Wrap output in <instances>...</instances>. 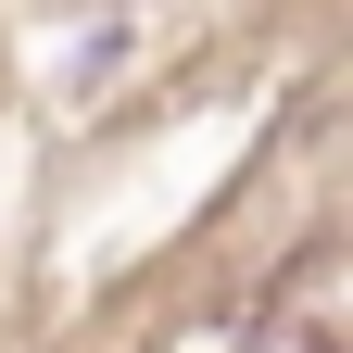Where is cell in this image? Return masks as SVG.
I'll list each match as a JSON object with an SVG mask.
<instances>
[{
  "instance_id": "6da1fadb",
  "label": "cell",
  "mask_w": 353,
  "mask_h": 353,
  "mask_svg": "<svg viewBox=\"0 0 353 353\" xmlns=\"http://www.w3.org/2000/svg\"><path fill=\"white\" fill-rule=\"evenodd\" d=\"M341 341H353V252H303L228 353H341Z\"/></svg>"
}]
</instances>
